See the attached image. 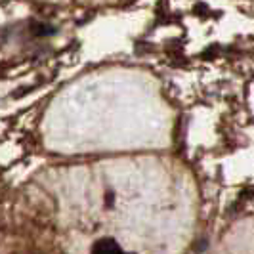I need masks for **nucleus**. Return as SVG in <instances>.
Instances as JSON below:
<instances>
[{"mask_svg":"<svg viewBox=\"0 0 254 254\" xmlns=\"http://www.w3.org/2000/svg\"><path fill=\"white\" fill-rule=\"evenodd\" d=\"M90 254H134V253L125 251V249L115 241V239H111V237H103V239H100V241H96L92 245Z\"/></svg>","mask_w":254,"mask_h":254,"instance_id":"1","label":"nucleus"}]
</instances>
